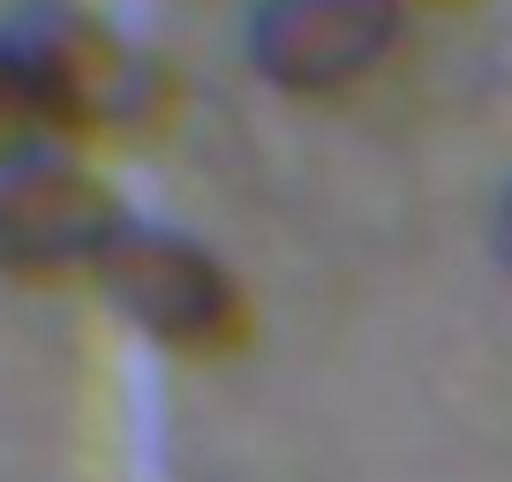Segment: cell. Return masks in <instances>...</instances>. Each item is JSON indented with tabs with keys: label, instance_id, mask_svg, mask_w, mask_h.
<instances>
[{
	"label": "cell",
	"instance_id": "cell-1",
	"mask_svg": "<svg viewBox=\"0 0 512 482\" xmlns=\"http://www.w3.org/2000/svg\"><path fill=\"white\" fill-rule=\"evenodd\" d=\"M16 53L31 68L38 121L46 144L61 151H136L159 144L181 121V76L174 61H159L151 46L121 31V23L91 16V8H31L16 23Z\"/></svg>",
	"mask_w": 512,
	"mask_h": 482
},
{
	"label": "cell",
	"instance_id": "cell-3",
	"mask_svg": "<svg viewBox=\"0 0 512 482\" xmlns=\"http://www.w3.org/2000/svg\"><path fill=\"white\" fill-rule=\"evenodd\" d=\"M136 226L106 174L83 151H23L0 166V279L31 294L98 287L113 241Z\"/></svg>",
	"mask_w": 512,
	"mask_h": 482
},
{
	"label": "cell",
	"instance_id": "cell-6",
	"mask_svg": "<svg viewBox=\"0 0 512 482\" xmlns=\"http://www.w3.org/2000/svg\"><path fill=\"white\" fill-rule=\"evenodd\" d=\"M490 249H497V264L512 272V181H505V196H497V211H490Z\"/></svg>",
	"mask_w": 512,
	"mask_h": 482
},
{
	"label": "cell",
	"instance_id": "cell-4",
	"mask_svg": "<svg viewBox=\"0 0 512 482\" xmlns=\"http://www.w3.org/2000/svg\"><path fill=\"white\" fill-rule=\"evenodd\" d=\"M407 16V0H256L241 53L279 98L332 106L392 68V53L407 46Z\"/></svg>",
	"mask_w": 512,
	"mask_h": 482
},
{
	"label": "cell",
	"instance_id": "cell-2",
	"mask_svg": "<svg viewBox=\"0 0 512 482\" xmlns=\"http://www.w3.org/2000/svg\"><path fill=\"white\" fill-rule=\"evenodd\" d=\"M91 294L136 339H151V347L174 354V362H196V370L234 362L256 339L249 279H241L211 241L181 234V226H159V219H136L113 241V257H106V272H98Z\"/></svg>",
	"mask_w": 512,
	"mask_h": 482
},
{
	"label": "cell",
	"instance_id": "cell-7",
	"mask_svg": "<svg viewBox=\"0 0 512 482\" xmlns=\"http://www.w3.org/2000/svg\"><path fill=\"white\" fill-rule=\"evenodd\" d=\"M407 8H460V0H407Z\"/></svg>",
	"mask_w": 512,
	"mask_h": 482
},
{
	"label": "cell",
	"instance_id": "cell-5",
	"mask_svg": "<svg viewBox=\"0 0 512 482\" xmlns=\"http://www.w3.org/2000/svg\"><path fill=\"white\" fill-rule=\"evenodd\" d=\"M23 151H46V121H38V91L16 53V31H0V166Z\"/></svg>",
	"mask_w": 512,
	"mask_h": 482
}]
</instances>
